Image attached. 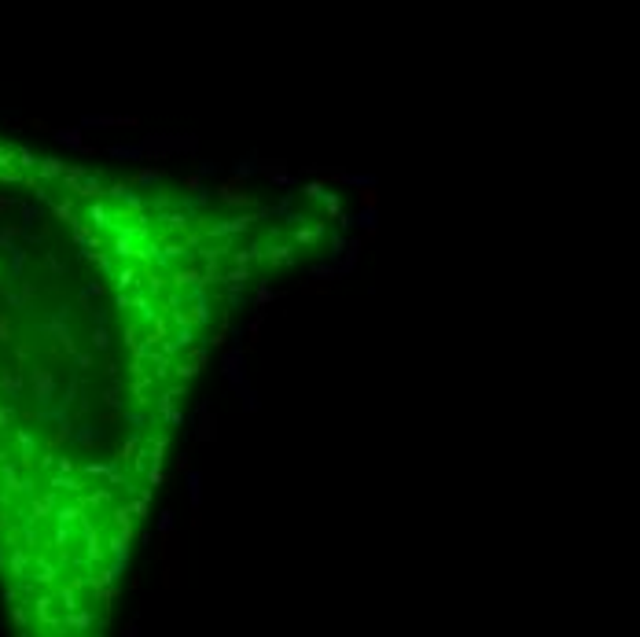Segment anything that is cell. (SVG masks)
Listing matches in <instances>:
<instances>
[{
    "label": "cell",
    "mask_w": 640,
    "mask_h": 637,
    "mask_svg": "<svg viewBox=\"0 0 640 637\" xmlns=\"http://www.w3.org/2000/svg\"><path fill=\"white\" fill-rule=\"evenodd\" d=\"M221 199H225V203H250V195L239 192L236 184H225V188H221Z\"/></svg>",
    "instance_id": "6da1fadb"
}]
</instances>
